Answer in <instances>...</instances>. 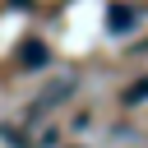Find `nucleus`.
<instances>
[{
  "instance_id": "1",
  "label": "nucleus",
  "mask_w": 148,
  "mask_h": 148,
  "mask_svg": "<svg viewBox=\"0 0 148 148\" xmlns=\"http://www.w3.org/2000/svg\"><path fill=\"white\" fill-rule=\"evenodd\" d=\"M134 28H139V9H134V5H111V9H106V32L125 37V32H134Z\"/></svg>"
},
{
  "instance_id": "4",
  "label": "nucleus",
  "mask_w": 148,
  "mask_h": 148,
  "mask_svg": "<svg viewBox=\"0 0 148 148\" xmlns=\"http://www.w3.org/2000/svg\"><path fill=\"white\" fill-rule=\"evenodd\" d=\"M143 97H148V79H139L134 88H125V92H120V102H125V106H134V102H143Z\"/></svg>"
},
{
  "instance_id": "5",
  "label": "nucleus",
  "mask_w": 148,
  "mask_h": 148,
  "mask_svg": "<svg viewBox=\"0 0 148 148\" xmlns=\"http://www.w3.org/2000/svg\"><path fill=\"white\" fill-rule=\"evenodd\" d=\"M9 5H14V9H32V0H9Z\"/></svg>"
},
{
  "instance_id": "3",
  "label": "nucleus",
  "mask_w": 148,
  "mask_h": 148,
  "mask_svg": "<svg viewBox=\"0 0 148 148\" xmlns=\"http://www.w3.org/2000/svg\"><path fill=\"white\" fill-rule=\"evenodd\" d=\"M46 60H51V51H46V42H42V37L18 42V65H23V69H42Z\"/></svg>"
},
{
  "instance_id": "2",
  "label": "nucleus",
  "mask_w": 148,
  "mask_h": 148,
  "mask_svg": "<svg viewBox=\"0 0 148 148\" xmlns=\"http://www.w3.org/2000/svg\"><path fill=\"white\" fill-rule=\"evenodd\" d=\"M69 92H74V79H60V83H51V88H46V92H42V97H37V102L28 106V120H37V116H42L46 106H56V102H65Z\"/></svg>"
}]
</instances>
